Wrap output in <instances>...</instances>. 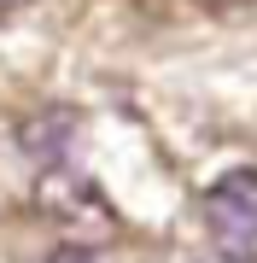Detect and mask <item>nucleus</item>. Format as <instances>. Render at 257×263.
<instances>
[{"label": "nucleus", "mask_w": 257, "mask_h": 263, "mask_svg": "<svg viewBox=\"0 0 257 263\" xmlns=\"http://www.w3.org/2000/svg\"><path fill=\"white\" fill-rule=\"evenodd\" d=\"M76 141H82V117L65 111V105H47V111H35V117L18 123V152L35 170H47V176H53L58 164H70Z\"/></svg>", "instance_id": "f03ea898"}, {"label": "nucleus", "mask_w": 257, "mask_h": 263, "mask_svg": "<svg viewBox=\"0 0 257 263\" xmlns=\"http://www.w3.org/2000/svg\"><path fill=\"white\" fill-rule=\"evenodd\" d=\"M47 263H100V257L88 252V246H58V252H53Z\"/></svg>", "instance_id": "20e7f679"}, {"label": "nucleus", "mask_w": 257, "mask_h": 263, "mask_svg": "<svg viewBox=\"0 0 257 263\" xmlns=\"http://www.w3.org/2000/svg\"><path fill=\"white\" fill-rule=\"evenodd\" d=\"M199 263H251V257H234V252H216V257H199Z\"/></svg>", "instance_id": "39448f33"}, {"label": "nucleus", "mask_w": 257, "mask_h": 263, "mask_svg": "<svg viewBox=\"0 0 257 263\" xmlns=\"http://www.w3.org/2000/svg\"><path fill=\"white\" fill-rule=\"evenodd\" d=\"M205 228L216 252H234V257L257 252V170H228L205 193Z\"/></svg>", "instance_id": "f257e3e1"}, {"label": "nucleus", "mask_w": 257, "mask_h": 263, "mask_svg": "<svg viewBox=\"0 0 257 263\" xmlns=\"http://www.w3.org/2000/svg\"><path fill=\"white\" fill-rule=\"evenodd\" d=\"M41 205H47V211H53L65 228H76L82 216H94L100 228H111V211H105V199L94 193V181H82V176H76V181H58V176H47V187H41Z\"/></svg>", "instance_id": "7ed1b4c3"}]
</instances>
